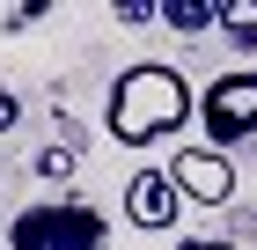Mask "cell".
Instances as JSON below:
<instances>
[{"mask_svg":"<svg viewBox=\"0 0 257 250\" xmlns=\"http://www.w3.org/2000/svg\"><path fill=\"white\" fill-rule=\"evenodd\" d=\"M198 118V89L184 81V66L169 59H133L110 74V96H103V133L118 147H155V140L184 133Z\"/></svg>","mask_w":257,"mask_h":250,"instance_id":"1","label":"cell"},{"mask_svg":"<svg viewBox=\"0 0 257 250\" xmlns=\"http://www.w3.org/2000/svg\"><path fill=\"white\" fill-rule=\"evenodd\" d=\"M8 250H110V228H103V213L81 206V199H44V206L15 213Z\"/></svg>","mask_w":257,"mask_h":250,"instance_id":"2","label":"cell"},{"mask_svg":"<svg viewBox=\"0 0 257 250\" xmlns=\"http://www.w3.org/2000/svg\"><path fill=\"white\" fill-rule=\"evenodd\" d=\"M198 125H206V147H242L257 140V66H228L198 89Z\"/></svg>","mask_w":257,"mask_h":250,"instance_id":"3","label":"cell"},{"mask_svg":"<svg viewBox=\"0 0 257 250\" xmlns=\"http://www.w3.org/2000/svg\"><path fill=\"white\" fill-rule=\"evenodd\" d=\"M169 177H177V192L198 199V206H228V199H235V162L220 147H206V140H184V147L169 154Z\"/></svg>","mask_w":257,"mask_h":250,"instance_id":"4","label":"cell"},{"mask_svg":"<svg viewBox=\"0 0 257 250\" xmlns=\"http://www.w3.org/2000/svg\"><path fill=\"white\" fill-rule=\"evenodd\" d=\"M177 213H184V192H177V177L169 170H133L125 177V221L147 235H169L177 228Z\"/></svg>","mask_w":257,"mask_h":250,"instance_id":"5","label":"cell"},{"mask_svg":"<svg viewBox=\"0 0 257 250\" xmlns=\"http://www.w3.org/2000/svg\"><path fill=\"white\" fill-rule=\"evenodd\" d=\"M220 37L235 52H257V0H220Z\"/></svg>","mask_w":257,"mask_h":250,"instance_id":"6","label":"cell"},{"mask_svg":"<svg viewBox=\"0 0 257 250\" xmlns=\"http://www.w3.org/2000/svg\"><path fill=\"white\" fill-rule=\"evenodd\" d=\"M162 22H169V30H213L220 0H162Z\"/></svg>","mask_w":257,"mask_h":250,"instance_id":"7","label":"cell"},{"mask_svg":"<svg viewBox=\"0 0 257 250\" xmlns=\"http://www.w3.org/2000/svg\"><path fill=\"white\" fill-rule=\"evenodd\" d=\"M66 170H74V147H44L37 154V177H66Z\"/></svg>","mask_w":257,"mask_h":250,"instance_id":"8","label":"cell"},{"mask_svg":"<svg viewBox=\"0 0 257 250\" xmlns=\"http://www.w3.org/2000/svg\"><path fill=\"white\" fill-rule=\"evenodd\" d=\"M155 15H162L155 0H125V8H118V22H155Z\"/></svg>","mask_w":257,"mask_h":250,"instance_id":"9","label":"cell"},{"mask_svg":"<svg viewBox=\"0 0 257 250\" xmlns=\"http://www.w3.org/2000/svg\"><path fill=\"white\" fill-rule=\"evenodd\" d=\"M177 250H235V235H184Z\"/></svg>","mask_w":257,"mask_h":250,"instance_id":"10","label":"cell"},{"mask_svg":"<svg viewBox=\"0 0 257 250\" xmlns=\"http://www.w3.org/2000/svg\"><path fill=\"white\" fill-rule=\"evenodd\" d=\"M15 111H22V103H15V89H0V133L15 125Z\"/></svg>","mask_w":257,"mask_h":250,"instance_id":"11","label":"cell"}]
</instances>
